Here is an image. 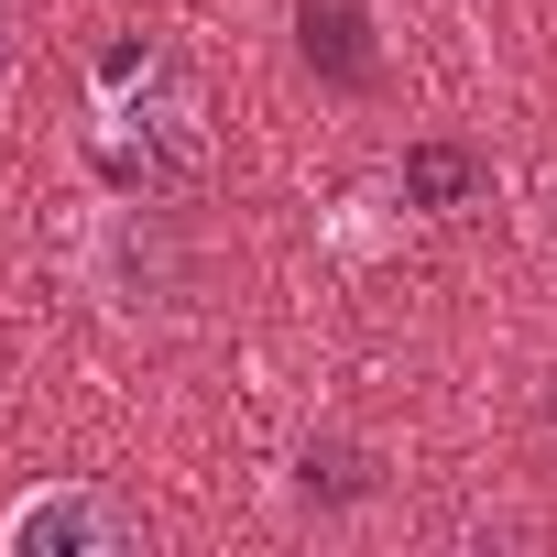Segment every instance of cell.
<instances>
[{"label": "cell", "instance_id": "1", "mask_svg": "<svg viewBox=\"0 0 557 557\" xmlns=\"http://www.w3.org/2000/svg\"><path fill=\"white\" fill-rule=\"evenodd\" d=\"M99 99H110V143L143 164V175H175V164H197V88L153 55V45H110L99 55Z\"/></svg>", "mask_w": 557, "mask_h": 557}, {"label": "cell", "instance_id": "6", "mask_svg": "<svg viewBox=\"0 0 557 557\" xmlns=\"http://www.w3.org/2000/svg\"><path fill=\"white\" fill-rule=\"evenodd\" d=\"M546 405H557V394H546Z\"/></svg>", "mask_w": 557, "mask_h": 557}, {"label": "cell", "instance_id": "3", "mask_svg": "<svg viewBox=\"0 0 557 557\" xmlns=\"http://www.w3.org/2000/svg\"><path fill=\"white\" fill-rule=\"evenodd\" d=\"M296 34H307V66L329 88H372V12L361 0H296Z\"/></svg>", "mask_w": 557, "mask_h": 557}, {"label": "cell", "instance_id": "2", "mask_svg": "<svg viewBox=\"0 0 557 557\" xmlns=\"http://www.w3.org/2000/svg\"><path fill=\"white\" fill-rule=\"evenodd\" d=\"M143 524L110 503V492H88V481H66V492H34V503H12V524H0V546L12 557H121Z\"/></svg>", "mask_w": 557, "mask_h": 557}, {"label": "cell", "instance_id": "4", "mask_svg": "<svg viewBox=\"0 0 557 557\" xmlns=\"http://www.w3.org/2000/svg\"><path fill=\"white\" fill-rule=\"evenodd\" d=\"M481 197H492V164H481L470 143H416V153H405V208L459 219V208H481Z\"/></svg>", "mask_w": 557, "mask_h": 557}, {"label": "cell", "instance_id": "5", "mask_svg": "<svg viewBox=\"0 0 557 557\" xmlns=\"http://www.w3.org/2000/svg\"><path fill=\"white\" fill-rule=\"evenodd\" d=\"M0 88H12V0H0Z\"/></svg>", "mask_w": 557, "mask_h": 557}]
</instances>
